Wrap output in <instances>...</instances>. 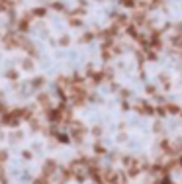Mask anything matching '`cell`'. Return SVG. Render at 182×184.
<instances>
[{
    "instance_id": "6da1fadb",
    "label": "cell",
    "mask_w": 182,
    "mask_h": 184,
    "mask_svg": "<svg viewBox=\"0 0 182 184\" xmlns=\"http://www.w3.org/2000/svg\"><path fill=\"white\" fill-rule=\"evenodd\" d=\"M180 108H178V104H166V114H180Z\"/></svg>"
},
{
    "instance_id": "7a4b0ae2",
    "label": "cell",
    "mask_w": 182,
    "mask_h": 184,
    "mask_svg": "<svg viewBox=\"0 0 182 184\" xmlns=\"http://www.w3.org/2000/svg\"><path fill=\"white\" fill-rule=\"evenodd\" d=\"M155 184H172V180L169 178V174H165V176H159L155 180Z\"/></svg>"
},
{
    "instance_id": "3957f363",
    "label": "cell",
    "mask_w": 182,
    "mask_h": 184,
    "mask_svg": "<svg viewBox=\"0 0 182 184\" xmlns=\"http://www.w3.org/2000/svg\"><path fill=\"white\" fill-rule=\"evenodd\" d=\"M155 92H157L155 86H147V94H155Z\"/></svg>"
},
{
    "instance_id": "277c9868",
    "label": "cell",
    "mask_w": 182,
    "mask_h": 184,
    "mask_svg": "<svg viewBox=\"0 0 182 184\" xmlns=\"http://www.w3.org/2000/svg\"><path fill=\"white\" fill-rule=\"evenodd\" d=\"M121 4H125V6H133V0H121Z\"/></svg>"
}]
</instances>
